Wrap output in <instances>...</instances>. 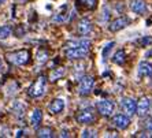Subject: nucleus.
<instances>
[{
    "instance_id": "1",
    "label": "nucleus",
    "mask_w": 152,
    "mask_h": 138,
    "mask_svg": "<svg viewBox=\"0 0 152 138\" xmlns=\"http://www.w3.org/2000/svg\"><path fill=\"white\" fill-rule=\"evenodd\" d=\"M7 59H8V62H11V63L15 64V66H23V64H26L29 62V59H30V52L26 49L11 52V53H7Z\"/></svg>"
},
{
    "instance_id": "2",
    "label": "nucleus",
    "mask_w": 152,
    "mask_h": 138,
    "mask_svg": "<svg viewBox=\"0 0 152 138\" xmlns=\"http://www.w3.org/2000/svg\"><path fill=\"white\" fill-rule=\"evenodd\" d=\"M45 84H47L45 75H40V77L34 81V84L29 88V90H28L29 96H32V97H34V99L41 97V96L45 93Z\"/></svg>"
},
{
    "instance_id": "3",
    "label": "nucleus",
    "mask_w": 152,
    "mask_h": 138,
    "mask_svg": "<svg viewBox=\"0 0 152 138\" xmlns=\"http://www.w3.org/2000/svg\"><path fill=\"white\" fill-rule=\"evenodd\" d=\"M88 53H89L88 45H78V46H74V48H69L66 51V56H67V59H71V60H77V59L86 57Z\"/></svg>"
},
{
    "instance_id": "4",
    "label": "nucleus",
    "mask_w": 152,
    "mask_h": 138,
    "mask_svg": "<svg viewBox=\"0 0 152 138\" xmlns=\"http://www.w3.org/2000/svg\"><path fill=\"white\" fill-rule=\"evenodd\" d=\"M93 85H95V81L91 75H82L78 84V93L81 96H88L93 90Z\"/></svg>"
},
{
    "instance_id": "5",
    "label": "nucleus",
    "mask_w": 152,
    "mask_h": 138,
    "mask_svg": "<svg viewBox=\"0 0 152 138\" xmlns=\"http://www.w3.org/2000/svg\"><path fill=\"white\" fill-rule=\"evenodd\" d=\"M77 121H78V123H81V124H92L93 122L96 121L95 111H93L92 108H88V110L81 111V112L78 113Z\"/></svg>"
},
{
    "instance_id": "6",
    "label": "nucleus",
    "mask_w": 152,
    "mask_h": 138,
    "mask_svg": "<svg viewBox=\"0 0 152 138\" xmlns=\"http://www.w3.org/2000/svg\"><path fill=\"white\" fill-rule=\"evenodd\" d=\"M97 111L103 116H110L114 112V104L110 100H102L97 103Z\"/></svg>"
},
{
    "instance_id": "7",
    "label": "nucleus",
    "mask_w": 152,
    "mask_h": 138,
    "mask_svg": "<svg viewBox=\"0 0 152 138\" xmlns=\"http://www.w3.org/2000/svg\"><path fill=\"white\" fill-rule=\"evenodd\" d=\"M121 105H122V110L127 113V116H133L136 113V107H137L136 100L130 99V97H125V99L121 101Z\"/></svg>"
},
{
    "instance_id": "8",
    "label": "nucleus",
    "mask_w": 152,
    "mask_h": 138,
    "mask_svg": "<svg viewBox=\"0 0 152 138\" xmlns=\"http://www.w3.org/2000/svg\"><path fill=\"white\" fill-rule=\"evenodd\" d=\"M149 107H151V101L148 97H142L141 100H138L137 107H136V113L138 116H145L149 112Z\"/></svg>"
},
{
    "instance_id": "9",
    "label": "nucleus",
    "mask_w": 152,
    "mask_h": 138,
    "mask_svg": "<svg viewBox=\"0 0 152 138\" xmlns=\"http://www.w3.org/2000/svg\"><path fill=\"white\" fill-rule=\"evenodd\" d=\"M113 124L115 127L121 129V130H125V129L130 124V119H129V116L124 115V113H117V115L113 118Z\"/></svg>"
},
{
    "instance_id": "10",
    "label": "nucleus",
    "mask_w": 152,
    "mask_h": 138,
    "mask_svg": "<svg viewBox=\"0 0 152 138\" xmlns=\"http://www.w3.org/2000/svg\"><path fill=\"white\" fill-rule=\"evenodd\" d=\"M127 25H129V18L127 17H119V18H117V19H114V21L111 22L110 30L113 33H117V32H119V30H122V29H125Z\"/></svg>"
},
{
    "instance_id": "11",
    "label": "nucleus",
    "mask_w": 152,
    "mask_h": 138,
    "mask_svg": "<svg viewBox=\"0 0 152 138\" xmlns=\"http://www.w3.org/2000/svg\"><path fill=\"white\" fill-rule=\"evenodd\" d=\"M92 28H93L92 22L89 21L88 18H82L81 21L78 22V28H77L78 34H80V36H86V34H89V33L92 32Z\"/></svg>"
},
{
    "instance_id": "12",
    "label": "nucleus",
    "mask_w": 152,
    "mask_h": 138,
    "mask_svg": "<svg viewBox=\"0 0 152 138\" xmlns=\"http://www.w3.org/2000/svg\"><path fill=\"white\" fill-rule=\"evenodd\" d=\"M137 75L140 78H152V64L148 63V62H141L137 67Z\"/></svg>"
},
{
    "instance_id": "13",
    "label": "nucleus",
    "mask_w": 152,
    "mask_h": 138,
    "mask_svg": "<svg viewBox=\"0 0 152 138\" xmlns=\"http://www.w3.org/2000/svg\"><path fill=\"white\" fill-rule=\"evenodd\" d=\"M63 108H64V100L63 99H55L52 103L48 105L50 113H59L63 111Z\"/></svg>"
},
{
    "instance_id": "14",
    "label": "nucleus",
    "mask_w": 152,
    "mask_h": 138,
    "mask_svg": "<svg viewBox=\"0 0 152 138\" xmlns=\"http://www.w3.org/2000/svg\"><path fill=\"white\" fill-rule=\"evenodd\" d=\"M130 8L136 14H144L147 11V4H145L144 0H133L130 4Z\"/></svg>"
},
{
    "instance_id": "15",
    "label": "nucleus",
    "mask_w": 152,
    "mask_h": 138,
    "mask_svg": "<svg viewBox=\"0 0 152 138\" xmlns=\"http://www.w3.org/2000/svg\"><path fill=\"white\" fill-rule=\"evenodd\" d=\"M113 62L115 64H119V66H122V64L126 62V52H125L124 49H118L117 52L114 53Z\"/></svg>"
},
{
    "instance_id": "16",
    "label": "nucleus",
    "mask_w": 152,
    "mask_h": 138,
    "mask_svg": "<svg viewBox=\"0 0 152 138\" xmlns=\"http://www.w3.org/2000/svg\"><path fill=\"white\" fill-rule=\"evenodd\" d=\"M42 121V111L36 108L32 113V126L33 127H39V124L41 123Z\"/></svg>"
},
{
    "instance_id": "17",
    "label": "nucleus",
    "mask_w": 152,
    "mask_h": 138,
    "mask_svg": "<svg viewBox=\"0 0 152 138\" xmlns=\"http://www.w3.org/2000/svg\"><path fill=\"white\" fill-rule=\"evenodd\" d=\"M37 135L41 138H51L53 137V131L51 127H40L37 130Z\"/></svg>"
},
{
    "instance_id": "18",
    "label": "nucleus",
    "mask_w": 152,
    "mask_h": 138,
    "mask_svg": "<svg viewBox=\"0 0 152 138\" xmlns=\"http://www.w3.org/2000/svg\"><path fill=\"white\" fill-rule=\"evenodd\" d=\"M12 111L15 112V115L18 118H23V115H25V105L22 103H19V101H17L14 104V107H12Z\"/></svg>"
},
{
    "instance_id": "19",
    "label": "nucleus",
    "mask_w": 152,
    "mask_h": 138,
    "mask_svg": "<svg viewBox=\"0 0 152 138\" xmlns=\"http://www.w3.org/2000/svg\"><path fill=\"white\" fill-rule=\"evenodd\" d=\"M48 57H50V55H48V52L44 49H40L39 53H37V62H39L40 64H44L47 60H48Z\"/></svg>"
},
{
    "instance_id": "20",
    "label": "nucleus",
    "mask_w": 152,
    "mask_h": 138,
    "mask_svg": "<svg viewBox=\"0 0 152 138\" xmlns=\"http://www.w3.org/2000/svg\"><path fill=\"white\" fill-rule=\"evenodd\" d=\"M64 73H66V68L63 67H60L58 68V70L52 71V74H51V81H56V79H59L60 77H63Z\"/></svg>"
},
{
    "instance_id": "21",
    "label": "nucleus",
    "mask_w": 152,
    "mask_h": 138,
    "mask_svg": "<svg viewBox=\"0 0 152 138\" xmlns=\"http://www.w3.org/2000/svg\"><path fill=\"white\" fill-rule=\"evenodd\" d=\"M11 34V26H1L0 28V40L3 38H7L8 36Z\"/></svg>"
},
{
    "instance_id": "22",
    "label": "nucleus",
    "mask_w": 152,
    "mask_h": 138,
    "mask_svg": "<svg viewBox=\"0 0 152 138\" xmlns=\"http://www.w3.org/2000/svg\"><path fill=\"white\" fill-rule=\"evenodd\" d=\"M114 45H115V43H114V41H111V43H108L106 46H104V49H103V57H104V59L108 56V52L111 51V48H113Z\"/></svg>"
},
{
    "instance_id": "23",
    "label": "nucleus",
    "mask_w": 152,
    "mask_h": 138,
    "mask_svg": "<svg viewBox=\"0 0 152 138\" xmlns=\"http://www.w3.org/2000/svg\"><path fill=\"white\" fill-rule=\"evenodd\" d=\"M81 137L84 138H88V137H96V131L95 130H84L82 131Z\"/></svg>"
},
{
    "instance_id": "24",
    "label": "nucleus",
    "mask_w": 152,
    "mask_h": 138,
    "mask_svg": "<svg viewBox=\"0 0 152 138\" xmlns=\"http://www.w3.org/2000/svg\"><path fill=\"white\" fill-rule=\"evenodd\" d=\"M82 3L85 6H88L89 8H95L96 4H97V0H82Z\"/></svg>"
},
{
    "instance_id": "25",
    "label": "nucleus",
    "mask_w": 152,
    "mask_h": 138,
    "mask_svg": "<svg viewBox=\"0 0 152 138\" xmlns=\"http://www.w3.org/2000/svg\"><path fill=\"white\" fill-rule=\"evenodd\" d=\"M64 15H66V14H62V12L56 14L55 17L52 18V22H55V23H58V22H63L64 21Z\"/></svg>"
},
{
    "instance_id": "26",
    "label": "nucleus",
    "mask_w": 152,
    "mask_h": 138,
    "mask_svg": "<svg viewBox=\"0 0 152 138\" xmlns=\"http://www.w3.org/2000/svg\"><path fill=\"white\" fill-rule=\"evenodd\" d=\"M141 44H142V45H151V44H152V37L147 36V37L141 38Z\"/></svg>"
},
{
    "instance_id": "27",
    "label": "nucleus",
    "mask_w": 152,
    "mask_h": 138,
    "mask_svg": "<svg viewBox=\"0 0 152 138\" xmlns=\"http://www.w3.org/2000/svg\"><path fill=\"white\" fill-rule=\"evenodd\" d=\"M108 18H110V11L104 8V12H103V17H102V22H104V21L107 22L108 21Z\"/></svg>"
},
{
    "instance_id": "28",
    "label": "nucleus",
    "mask_w": 152,
    "mask_h": 138,
    "mask_svg": "<svg viewBox=\"0 0 152 138\" xmlns=\"http://www.w3.org/2000/svg\"><path fill=\"white\" fill-rule=\"evenodd\" d=\"M145 127L148 129L149 131H152V119H148V121L145 122Z\"/></svg>"
},
{
    "instance_id": "29",
    "label": "nucleus",
    "mask_w": 152,
    "mask_h": 138,
    "mask_svg": "<svg viewBox=\"0 0 152 138\" xmlns=\"http://www.w3.org/2000/svg\"><path fill=\"white\" fill-rule=\"evenodd\" d=\"M60 137H69V131L67 130H63V131H62V134H60Z\"/></svg>"
},
{
    "instance_id": "30",
    "label": "nucleus",
    "mask_w": 152,
    "mask_h": 138,
    "mask_svg": "<svg viewBox=\"0 0 152 138\" xmlns=\"http://www.w3.org/2000/svg\"><path fill=\"white\" fill-rule=\"evenodd\" d=\"M138 137H151V134H148V133H140V134H137Z\"/></svg>"
},
{
    "instance_id": "31",
    "label": "nucleus",
    "mask_w": 152,
    "mask_h": 138,
    "mask_svg": "<svg viewBox=\"0 0 152 138\" xmlns=\"http://www.w3.org/2000/svg\"><path fill=\"white\" fill-rule=\"evenodd\" d=\"M22 135H23V131H22V130H19V131H18V133H17V137H22Z\"/></svg>"
},
{
    "instance_id": "32",
    "label": "nucleus",
    "mask_w": 152,
    "mask_h": 138,
    "mask_svg": "<svg viewBox=\"0 0 152 138\" xmlns=\"http://www.w3.org/2000/svg\"><path fill=\"white\" fill-rule=\"evenodd\" d=\"M1 67H3V64H1V59H0V70H1Z\"/></svg>"
},
{
    "instance_id": "33",
    "label": "nucleus",
    "mask_w": 152,
    "mask_h": 138,
    "mask_svg": "<svg viewBox=\"0 0 152 138\" xmlns=\"http://www.w3.org/2000/svg\"><path fill=\"white\" fill-rule=\"evenodd\" d=\"M17 1H21V3H23V1H26V0H17Z\"/></svg>"
},
{
    "instance_id": "34",
    "label": "nucleus",
    "mask_w": 152,
    "mask_h": 138,
    "mask_svg": "<svg viewBox=\"0 0 152 138\" xmlns=\"http://www.w3.org/2000/svg\"><path fill=\"white\" fill-rule=\"evenodd\" d=\"M3 1H6V0H0V4H1V3H3Z\"/></svg>"
}]
</instances>
